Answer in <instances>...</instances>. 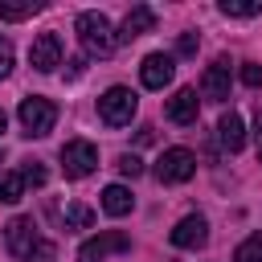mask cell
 <instances>
[{
  "label": "cell",
  "mask_w": 262,
  "mask_h": 262,
  "mask_svg": "<svg viewBox=\"0 0 262 262\" xmlns=\"http://www.w3.org/2000/svg\"><path fill=\"white\" fill-rule=\"evenodd\" d=\"M74 29H78V41L90 57H111L119 45V33H111V20L102 12H78Z\"/></svg>",
  "instance_id": "1"
},
{
  "label": "cell",
  "mask_w": 262,
  "mask_h": 262,
  "mask_svg": "<svg viewBox=\"0 0 262 262\" xmlns=\"http://www.w3.org/2000/svg\"><path fill=\"white\" fill-rule=\"evenodd\" d=\"M135 106H139V98H135L127 86H111V90L98 98V115H102L106 127H127V123L135 119Z\"/></svg>",
  "instance_id": "2"
},
{
  "label": "cell",
  "mask_w": 262,
  "mask_h": 262,
  "mask_svg": "<svg viewBox=\"0 0 262 262\" xmlns=\"http://www.w3.org/2000/svg\"><path fill=\"white\" fill-rule=\"evenodd\" d=\"M16 119H20L25 135H49V131H53V123H57V106H53L49 98L33 94V98H20Z\"/></svg>",
  "instance_id": "3"
},
{
  "label": "cell",
  "mask_w": 262,
  "mask_h": 262,
  "mask_svg": "<svg viewBox=\"0 0 262 262\" xmlns=\"http://www.w3.org/2000/svg\"><path fill=\"white\" fill-rule=\"evenodd\" d=\"M192 172H196V156L188 147H168L156 160V176L164 184H184V180H192Z\"/></svg>",
  "instance_id": "4"
},
{
  "label": "cell",
  "mask_w": 262,
  "mask_h": 262,
  "mask_svg": "<svg viewBox=\"0 0 262 262\" xmlns=\"http://www.w3.org/2000/svg\"><path fill=\"white\" fill-rule=\"evenodd\" d=\"M61 168H66L70 180L90 176V172L98 168V151H94V143H90V139H70V143L61 147Z\"/></svg>",
  "instance_id": "5"
},
{
  "label": "cell",
  "mask_w": 262,
  "mask_h": 262,
  "mask_svg": "<svg viewBox=\"0 0 262 262\" xmlns=\"http://www.w3.org/2000/svg\"><path fill=\"white\" fill-rule=\"evenodd\" d=\"M4 246H8V254L29 258V254L41 246V237H37V221H33V217H12V221L4 225Z\"/></svg>",
  "instance_id": "6"
},
{
  "label": "cell",
  "mask_w": 262,
  "mask_h": 262,
  "mask_svg": "<svg viewBox=\"0 0 262 262\" xmlns=\"http://www.w3.org/2000/svg\"><path fill=\"white\" fill-rule=\"evenodd\" d=\"M123 250H131V237L119 233V229H111V233H102V237H90V242L78 250V262H102V258L123 254Z\"/></svg>",
  "instance_id": "7"
},
{
  "label": "cell",
  "mask_w": 262,
  "mask_h": 262,
  "mask_svg": "<svg viewBox=\"0 0 262 262\" xmlns=\"http://www.w3.org/2000/svg\"><path fill=\"white\" fill-rule=\"evenodd\" d=\"M172 74H176V61H172L168 53H147L143 66H139V82H143L147 90H164V86L172 82Z\"/></svg>",
  "instance_id": "8"
},
{
  "label": "cell",
  "mask_w": 262,
  "mask_h": 262,
  "mask_svg": "<svg viewBox=\"0 0 262 262\" xmlns=\"http://www.w3.org/2000/svg\"><path fill=\"white\" fill-rule=\"evenodd\" d=\"M29 61H33V70L53 74V70L61 66V41H57V33H41V37L33 41V49H29Z\"/></svg>",
  "instance_id": "9"
},
{
  "label": "cell",
  "mask_w": 262,
  "mask_h": 262,
  "mask_svg": "<svg viewBox=\"0 0 262 262\" xmlns=\"http://www.w3.org/2000/svg\"><path fill=\"white\" fill-rule=\"evenodd\" d=\"M209 242V221L201 217V213H188L184 221H176V229H172V246H180V250H196V246H205Z\"/></svg>",
  "instance_id": "10"
},
{
  "label": "cell",
  "mask_w": 262,
  "mask_h": 262,
  "mask_svg": "<svg viewBox=\"0 0 262 262\" xmlns=\"http://www.w3.org/2000/svg\"><path fill=\"white\" fill-rule=\"evenodd\" d=\"M201 94H205L209 102H225V98H229V66H225V61H213V66L205 70Z\"/></svg>",
  "instance_id": "11"
},
{
  "label": "cell",
  "mask_w": 262,
  "mask_h": 262,
  "mask_svg": "<svg viewBox=\"0 0 262 262\" xmlns=\"http://www.w3.org/2000/svg\"><path fill=\"white\" fill-rule=\"evenodd\" d=\"M168 119L172 123H180V127H192L196 123V90H176L172 98H168Z\"/></svg>",
  "instance_id": "12"
},
{
  "label": "cell",
  "mask_w": 262,
  "mask_h": 262,
  "mask_svg": "<svg viewBox=\"0 0 262 262\" xmlns=\"http://www.w3.org/2000/svg\"><path fill=\"white\" fill-rule=\"evenodd\" d=\"M151 29H156V12H151L147 4H135V8L127 12V20H123V33H119V41L143 37V33H151Z\"/></svg>",
  "instance_id": "13"
},
{
  "label": "cell",
  "mask_w": 262,
  "mask_h": 262,
  "mask_svg": "<svg viewBox=\"0 0 262 262\" xmlns=\"http://www.w3.org/2000/svg\"><path fill=\"white\" fill-rule=\"evenodd\" d=\"M217 139H221V147L225 151H242V143H246V127H242V115H221V123H217Z\"/></svg>",
  "instance_id": "14"
},
{
  "label": "cell",
  "mask_w": 262,
  "mask_h": 262,
  "mask_svg": "<svg viewBox=\"0 0 262 262\" xmlns=\"http://www.w3.org/2000/svg\"><path fill=\"white\" fill-rule=\"evenodd\" d=\"M102 209H106L111 217H123V213L135 209V196H131L123 184H111V188H102Z\"/></svg>",
  "instance_id": "15"
},
{
  "label": "cell",
  "mask_w": 262,
  "mask_h": 262,
  "mask_svg": "<svg viewBox=\"0 0 262 262\" xmlns=\"http://www.w3.org/2000/svg\"><path fill=\"white\" fill-rule=\"evenodd\" d=\"M25 196V176L20 172H0V205H16Z\"/></svg>",
  "instance_id": "16"
},
{
  "label": "cell",
  "mask_w": 262,
  "mask_h": 262,
  "mask_svg": "<svg viewBox=\"0 0 262 262\" xmlns=\"http://www.w3.org/2000/svg\"><path fill=\"white\" fill-rule=\"evenodd\" d=\"M94 225V209H86L82 201L66 205V229H90Z\"/></svg>",
  "instance_id": "17"
},
{
  "label": "cell",
  "mask_w": 262,
  "mask_h": 262,
  "mask_svg": "<svg viewBox=\"0 0 262 262\" xmlns=\"http://www.w3.org/2000/svg\"><path fill=\"white\" fill-rule=\"evenodd\" d=\"M37 12V0H0V16L4 20H25Z\"/></svg>",
  "instance_id": "18"
},
{
  "label": "cell",
  "mask_w": 262,
  "mask_h": 262,
  "mask_svg": "<svg viewBox=\"0 0 262 262\" xmlns=\"http://www.w3.org/2000/svg\"><path fill=\"white\" fill-rule=\"evenodd\" d=\"M233 262H262V233H250V237L233 250Z\"/></svg>",
  "instance_id": "19"
},
{
  "label": "cell",
  "mask_w": 262,
  "mask_h": 262,
  "mask_svg": "<svg viewBox=\"0 0 262 262\" xmlns=\"http://www.w3.org/2000/svg\"><path fill=\"white\" fill-rule=\"evenodd\" d=\"M217 8H221L225 16H258V12H262L258 0H221Z\"/></svg>",
  "instance_id": "20"
},
{
  "label": "cell",
  "mask_w": 262,
  "mask_h": 262,
  "mask_svg": "<svg viewBox=\"0 0 262 262\" xmlns=\"http://www.w3.org/2000/svg\"><path fill=\"white\" fill-rule=\"evenodd\" d=\"M119 172H123V176H139V172H143V160H139V156H119Z\"/></svg>",
  "instance_id": "21"
},
{
  "label": "cell",
  "mask_w": 262,
  "mask_h": 262,
  "mask_svg": "<svg viewBox=\"0 0 262 262\" xmlns=\"http://www.w3.org/2000/svg\"><path fill=\"white\" fill-rule=\"evenodd\" d=\"M242 82H246V86H262V66H258V61H246V66H242Z\"/></svg>",
  "instance_id": "22"
},
{
  "label": "cell",
  "mask_w": 262,
  "mask_h": 262,
  "mask_svg": "<svg viewBox=\"0 0 262 262\" xmlns=\"http://www.w3.org/2000/svg\"><path fill=\"white\" fill-rule=\"evenodd\" d=\"M8 70H12V41L0 37V78H8Z\"/></svg>",
  "instance_id": "23"
},
{
  "label": "cell",
  "mask_w": 262,
  "mask_h": 262,
  "mask_svg": "<svg viewBox=\"0 0 262 262\" xmlns=\"http://www.w3.org/2000/svg\"><path fill=\"white\" fill-rule=\"evenodd\" d=\"M20 176H25V184H45V168H41V164H33V160L25 164V172H20Z\"/></svg>",
  "instance_id": "24"
},
{
  "label": "cell",
  "mask_w": 262,
  "mask_h": 262,
  "mask_svg": "<svg viewBox=\"0 0 262 262\" xmlns=\"http://www.w3.org/2000/svg\"><path fill=\"white\" fill-rule=\"evenodd\" d=\"M29 258H33V262H53V258H57V250H53L49 242H41V246H37V250H33Z\"/></svg>",
  "instance_id": "25"
},
{
  "label": "cell",
  "mask_w": 262,
  "mask_h": 262,
  "mask_svg": "<svg viewBox=\"0 0 262 262\" xmlns=\"http://www.w3.org/2000/svg\"><path fill=\"white\" fill-rule=\"evenodd\" d=\"M180 53H196V37L192 33H180Z\"/></svg>",
  "instance_id": "26"
},
{
  "label": "cell",
  "mask_w": 262,
  "mask_h": 262,
  "mask_svg": "<svg viewBox=\"0 0 262 262\" xmlns=\"http://www.w3.org/2000/svg\"><path fill=\"white\" fill-rule=\"evenodd\" d=\"M258 147H262V111H258Z\"/></svg>",
  "instance_id": "27"
},
{
  "label": "cell",
  "mask_w": 262,
  "mask_h": 262,
  "mask_svg": "<svg viewBox=\"0 0 262 262\" xmlns=\"http://www.w3.org/2000/svg\"><path fill=\"white\" fill-rule=\"evenodd\" d=\"M4 127H8V119H4V111H0V135H4Z\"/></svg>",
  "instance_id": "28"
},
{
  "label": "cell",
  "mask_w": 262,
  "mask_h": 262,
  "mask_svg": "<svg viewBox=\"0 0 262 262\" xmlns=\"http://www.w3.org/2000/svg\"><path fill=\"white\" fill-rule=\"evenodd\" d=\"M258 151H262V147H258Z\"/></svg>",
  "instance_id": "29"
}]
</instances>
